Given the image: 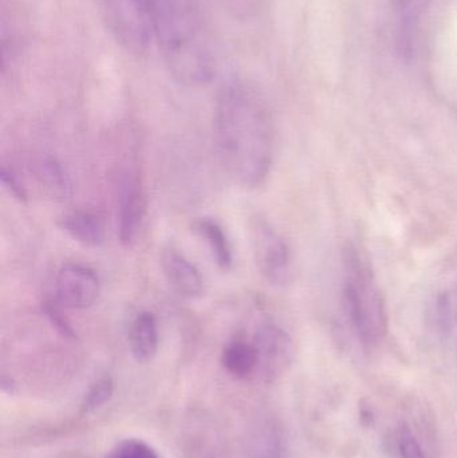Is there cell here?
Wrapping results in <instances>:
<instances>
[{
    "label": "cell",
    "instance_id": "cell-14",
    "mask_svg": "<svg viewBox=\"0 0 457 458\" xmlns=\"http://www.w3.org/2000/svg\"><path fill=\"white\" fill-rule=\"evenodd\" d=\"M38 177L46 192L58 201L69 200L72 196V182L61 161L45 157L38 166Z\"/></svg>",
    "mask_w": 457,
    "mask_h": 458
},
{
    "label": "cell",
    "instance_id": "cell-18",
    "mask_svg": "<svg viewBox=\"0 0 457 458\" xmlns=\"http://www.w3.org/2000/svg\"><path fill=\"white\" fill-rule=\"evenodd\" d=\"M43 312H45L46 317H47L50 325L53 326L63 338H75V331L72 330V325H70L69 320L66 319L63 312H62V306L58 301H46V303L43 304Z\"/></svg>",
    "mask_w": 457,
    "mask_h": 458
},
{
    "label": "cell",
    "instance_id": "cell-4",
    "mask_svg": "<svg viewBox=\"0 0 457 458\" xmlns=\"http://www.w3.org/2000/svg\"><path fill=\"white\" fill-rule=\"evenodd\" d=\"M97 4L107 31L126 53L148 50L152 43L148 0H97Z\"/></svg>",
    "mask_w": 457,
    "mask_h": 458
},
{
    "label": "cell",
    "instance_id": "cell-10",
    "mask_svg": "<svg viewBox=\"0 0 457 458\" xmlns=\"http://www.w3.org/2000/svg\"><path fill=\"white\" fill-rule=\"evenodd\" d=\"M59 227L72 240L89 248L101 247L106 237L105 223L93 212L75 209L59 217Z\"/></svg>",
    "mask_w": 457,
    "mask_h": 458
},
{
    "label": "cell",
    "instance_id": "cell-12",
    "mask_svg": "<svg viewBox=\"0 0 457 458\" xmlns=\"http://www.w3.org/2000/svg\"><path fill=\"white\" fill-rule=\"evenodd\" d=\"M192 229L208 245L217 267L223 271H230L233 266V248L222 225L209 217H203L193 223Z\"/></svg>",
    "mask_w": 457,
    "mask_h": 458
},
{
    "label": "cell",
    "instance_id": "cell-1",
    "mask_svg": "<svg viewBox=\"0 0 457 458\" xmlns=\"http://www.w3.org/2000/svg\"><path fill=\"white\" fill-rule=\"evenodd\" d=\"M215 147L231 179L243 187L262 185L274 163V126L263 97L243 81H233L217 94Z\"/></svg>",
    "mask_w": 457,
    "mask_h": 458
},
{
    "label": "cell",
    "instance_id": "cell-8",
    "mask_svg": "<svg viewBox=\"0 0 457 458\" xmlns=\"http://www.w3.org/2000/svg\"><path fill=\"white\" fill-rule=\"evenodd\" d=\"M117 225L121 244L131 245L139 234L147 212V199L137 172H123L118 182Z\"/></svg>",
    "mask_w": 457,
    "mask_h": 458
},
{
    "label": "cell",
    "instance_id": "cell-13",
    "mask_svg": "<svg viewBox=\"0 0 457 458\" xmlns=\"http://www.w3.org/2000/svg\"><path fill=\"white\" fill-rule=\"evenodd\" d=\"M223 368L235 377L247 378L258 371V352L252 342L235 339L223 350Z\"/></svg>",
    "mask_w": 457,
    "mask_h": 458
},
{
    "label": "cell",
    "instance_id": "cell-7",
    "mask_svg": "<svg viewBox=\"0 0 457 458\" xmlns=\"http://www.w3.org/2000/svg\"><path fill=\"white\" fill-rule=\"evenodd\" d=\"M99 290L96 272L83 264H64L55 277V301L64 309H89L98 299Z\"/></svg>",
    "mask_w": 457,
    "mask_h": 458
},
{
    "label": "cell",
    "instance_id": "cell-9",
    "mask_svg": "<svg viewBox=\"0 0 457 458\" xmlns=\"http://www.w3.org/2000/svg\"><path fill=\"white\" fill-rule=\"evenodd\" d=\"M161 268L169 285L179 295L188 299H198L203 296L204 280L200 271L176 248L168 247L163 250Z\"/></svg>",
    "mask_w": 457,
    "mask_h": 458
},
{
    "label": "cell",
    "instance_id": "cell-2",
    "mask_svg": "<svg viewBox=\"0 0 457 458\" xmlns=\"http://www.w3.org/2000/svg\"><path fill=\"white\" fill-rule=\"evenodd\" d=\"M150 32L172 77L199 88L214 77L211 32L196 0H148Z\"/></svg>",
    "mask_w": 457,
    "mask_h": 458
},
{
    "label": "cell",
    "instance_id": "cell-5",
    "mask_svg": "<svg viewBox=\"0 0 457 458\" xmlns=\"http://www.w3.org/2000/svg\"><path fill=\"white\" fill-rule=\"evenodd\" d=\"M250 236L255 263L262 276L276 287L287 284L292 277V250L286 240L260 216L250 223Z\"/></svg>",
    "mask_w": 457,
    "mask_h": 458
},
{
    "label": "cell",
    "instance_id": "cell-16",
    "mask_svg": "<svg viewBox=\"0 0 457 458\" xmlns=\"http://www.w3.org/2000/svg\"><path fill=\"white\" fill-rule=\"evenodd\" d=\"M106 458H161L157 452L139 438H128L121 441L107 454Z\"/></svg>",
    "mask_w": 457,
    "mask_h": 458
},
{
    "label": "cell",
    "instance_id": "cell-11",
    "mask_svg": "<svg viewBox=\"0 0 457 458\" xmlns=\"http://www.w3.org/2000/svg\"><path fill=\"white\" fill-rule=\"evenodd\" d=\"M129 349L137 362H149L157 354L158 326L155 315L149 311L137 314L129 328Z\"/></svg>",
    "mask_w": 457,
    "mask_h": 458
},
{
    "label": "cell",
    "instance_id": "cell-3",
    "mask_svg": "<svg viewBox=\"0 0 457 458\" xmlns=\"http://www.w3.org/2000/svg\"><path fill=\"white\" fill-rule=\"evenodd\" d=\"M343 306L351 330L365 347L383 344L389 330L388 307L367 259L354 245L343 252Z\"/></svg>",
    "mask_w": 457,
    "mask_h": 458
},
{
    "label": "cell",
    "instance_id": "cell-6",
    "mask_svg": "<svg viewBox=\"0 0 457 458\" xmlns=\"http://www.w3.org/2000/svg\"><path fill=\"white\" fill-rule=\"evenodd\" d=\"M258 352V371L266 379H275L292 365L294 344L284 328L275 323L259 326L252 339Z\"/></svg>",
    "mask_w": 457,
    "mask_h": 458
},
{
    "label": "cell",
    "instance_id": "cell-19",
    "mask_svg": "<svg viewBox=\"0 0 457 458\" xmlns=\"http://www.w3.org/2000/svg\"><path fill=\"white\" fill-rule=\"evenodd\" d=\"M399 446L402 458H426L420 444L408 429L402 430Z\"/></svg>",
    "mask_w": 457,
    "mask_h": 458
},
{
    "label": "cell",
    "instance_id": "cell-15",
    "mask_svg": "<svg viewBox=\"0 0 457 458\" xmlns=\"http://www.w3.org/2000/svg\"><path fill=\"white\" fill-rule=\"evenodd\" d=\"M113 393H114V382L112 377L107 374L99 377L83 395L82 403H80L83 413H93L101 409L105 403L112 400Z\"/></svg>",
    "mask_w": 457,
    "mask_h": 458
},
{
    "label": "cell",
    "instance_id": "cell-17",
    "mask_svg": "<svg viewBox=\"0 0 457 458\" xmlns=\"http://www.w3.org/2000/svg\"><path fill=\"white\" fill-rule=\"evenodd\" d=\"M0 180H2L4 190L19 201L21 204L29 203V192H27L26 185L23 180L19 176L18 172L13 166L2 165L0 169Z\"/></svg>",
    "mask_w": 457,
    "mask_h": 458
}]
</instances>
